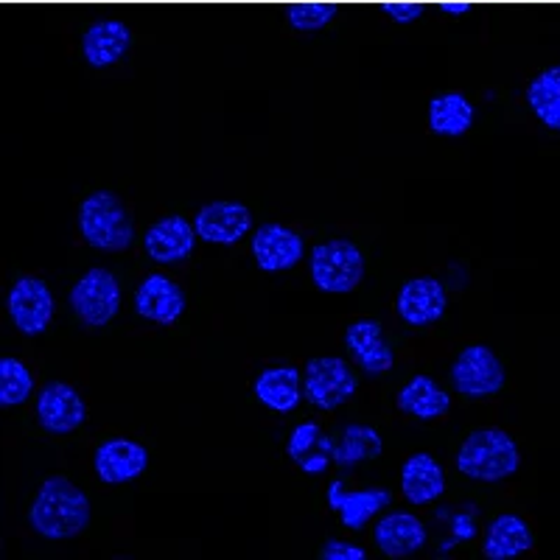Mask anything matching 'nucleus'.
<instances>
[{
    "instance_id": "f257e3e1",
    "label": "nucleus",
    "mask_w": 560,
    "mask_h": 560,
    "mask_svg": "<svg viewBox=\"0 0 560 560\" xmlns=\"http://www.w3.org/2000/svg\"><path fill=\"white\" fill-rule=\"evenodd\" d=\"M28 524L48 541H68L88 529L90 499L65 477H48L28 508Z\"/></svg>"
},
{
    "instance_id": "f03ea898",
    "label": "nucleus",
    "mask_w": 560,
    "mask_h": 560,
    "mask_svg": "<svg viewBox=\"0 0 560 560\" xmlns=\"http://www.w3.org/2000/svg\"><path fill=\"white\" fill-rule=\"evenodd\" d=\"M457 471L474 482H502L513 477L522 465L516 440L504 429H477L463 440L457 452Z\"/></svg>"
},
{
    "instance_id": "7ed1b4c3",
    "label": "nucleus",
    "mask_w": 560,
    "mask_h": 560,
    "mask_svg": "<svg viewBox=\"0 0 560 560\" xmlns=\"http://www.w3.org/2000/svg\"><path fill=\"white\" fill-rule=\"evenodd\" d=\"M79 233L90 247L121 253L135 242V224L127 205L115 191H93L79 205Z\"/></svg>"
},
{
    "instance_id": "20e7f679",
    "label": "nucleus",
    "mask_w": 560,
    "mask_h": 560,
    "mask_svg": "<svg viewBox=\"0 0 560 560\" xmlns=\"http://www.w3.org/2000/svg\"><path fill=\"white\" fill-rule=\"evenodd\" d=\"M308 272L319 292L348 294L364 280V255L348 238H331L312 249Z\"/></svg>"
},
{
    "instance_id": "39448f33",
    "label": "nucleus",
    "mask_w": 560,
    "mask_h": 560,
    "mask_svg": "<svg viewBox=\"0 0 560 560\" xmlns=\"http://www.w3.org/2000/svg\"><path fill=\"white\" fill-rule=\"evenodd\" d=\"M121 283L109 269L93 267L73 283L68 303L79 319L90 328H104L121 312Z\"/></svg>"
},
{
    "instance_id": "423d86ee",
    "label": "nucleus",
    "mask_w": 560,
    "mask_h": 560,
    "mask_svg": "<svg viewBox=\"0 0 560 560\" xmlns=\"http://www.w3.org/2000/svg\"><path fill=\"white\" fill-rule=\"evenodd\" d=\"M508 382L502 359L488 345H468L459 350L452 364V384L465 398H488L497 395Z\"/></svg>"
},
{
    "instance_id": "0eeeda50",
    "label": "nucleus",
    "mask_w": 560,
    "mask_h": 560,
    "mask_svg": "<svg viewBox=\"0 0 560 560\" xmlns=\"http://www.w3.org/2000/svg\"><path fill=\"white\" fill-rule=\"evenodd\" d=\"M357 393V376L345 359L314 357L303 370V395L317 409H337Z\"/></svg>"
},
{
    "instance_id": "6e6552de",
    "label": "nucleus",
    "mask_w": 560,
    "mask_h": 560,
    "mask_svg": "<svg viewBox=\"0 0 560 560\" xmlns=\"http://www.w3.org/2000/svg\"><path fill=\"white\" fill-rule=\"evenodd\" d=\"M9 317H12L14 328L26 337H39L45 334V328L51 325L54 319V292L48 289V283L34 275H23L12 283L7 298Z\"/></svg>"
},
{
    "instance_id": "1a4fd4ad",
    "label": "nucleus",
    "mask_w": 560,
    "mask_h": 560,
    "mask_svg": "<svg viewBox=\"0 0 560 560\" xmlns=\"http://www.w3.org/2000/svg\"><path fill=\"white\" fill-rule=\"evenodd\" d=\"M194 228L197 236L208 244H238L244 236H249L253 230V213L247 205L236 202V199H217L197 210L194 217Z\"/></svg>"
},
{
    "instance_id": "9d476101",
    "label": "nucleus",
    "mask_w": 560,
    "mask_h": 560,
    "mask_svg": "<svg viewBox=\"0 0 560 560\" xmlns=\"http://www.w3.org/2000/svg\"><path fill=\"white\" fill-rule=\"evenodd\" d=\"M249 244H253L255 264L264 272H287V269L298 267L303 261V255H306L303 236H298L292 228L278 222L261 224L249 236Z\"/></svg>"
},
{
    "instance_id": "9b49d317",
    "label": "nucleus",
    "mask_w": 560,
    "mask_h": 560,
    "mask_svg": "<svg viewBox=\"0 0 560 560\" xmlns=\"http://www.w3.org/2000/svg\"><path fill=\"white\" fill-rule=\"evenodd\" d=\"M448 308V294L446 287L438 278H412L407 280L395 300V312L412 328H427L443 319Z\"/></svg>"
},
{
    "instance_id": "f8f14e48",
    "label": "nucleus",
    "mask_w": 560,
    "mask_h": 560,
    "mask_svg": "<svg viewBox=\"0 0 560 560\" xmlns=\"http://www.w3.org/2000/svg\"><path fill=\"white\" fill-rule=\"evenodd\" d=\"M84 418H88V407H84L77 387L65 382H51L37 393V423L48 434L77 432Z\"/></svg>"
},
{
    "instance_id": "ddd939ff",
    "label": "nucleus",
    "mask_w": 560,
    "mask_h": 560,
    "mask_svg": "<svg viewBox=\"0 0 560 560\" xmlns=\"http://www.w3.org/2000/svg\"><path fill=\"white\" fill-rule=\"evenodd\" d=\"M93 468L104 485L135 482L149 468V452L138 440L109 438L96 448Z\"/></svg>"
},
{
    "instance_id": "4468645a",
    "label": "nucleus",
    "mask_w": 560,
    "mask_h": 560,
    "mask_svg": "<svg viewBox=\"0 0 560 560\" xmlns=\"http://www.w3.org/2000/svg\"><path fill=\"white\" fill-rule=\"evenodd\" d=\"M199 236L194 222H188L179 213H168V217L158 219L143 236V247L147 255L158 264H177L194 253Z\"/></svg>"
},
{
    "instance_id": "2eb2a0df",
    "label": "nucleus",
    "mask_w": 560,
    "mask_h": 560,
    "mask_svg": "<svg viewBox=\"0 0 560 560\" xmlns=\"http://www.w3.org/2000/svg\"><path fill=\"white\" fill-rule=\"evenodd\" d=\"M345 345L350 350V359L368 373V376H384L387 370H393L395 353L389 348L384 328L376 319H357L348 325L345 331Z\"/></svg>"
},
{
    "instance_id": "dca6fc26",
    "label": "nucleus",
    "mask_w": 560,
    "mask_h": 560,
    "mask_svg": "<svg viewBox=\"0 0 560 560\" xmlns=\"http://www.w3.org/2000/svg\"><path fill=\"white\" fill-rule=\"evenodd\" d=\"M135 312L154 325H174L185 314V292L166 275H149L135 292Z\"/></svg>"
},
{
    "instance_id": "f3484780",
    "label": "nucleus",
    "mask_w": 560,
    "mask_h": 560,
    "mask_svg": "<svg viewBox=\"0 0 560 560\" xmlns=\"http://www.w3.org/2000/svg\"><path fill=\"white\" fill-rule=\"evenodd\" d=\"M373 538L387 558H409V555L427 547V527L415 513L393 510L376 524Z\"/></svg>"
},
{
    "instance_id": "a211bd4d",
    "label": "nucleus",
    "mask_w": 560,
    "mask_h": 560,
    "mask_svg": "<svg viewBox=\"0 0 560 560\" xmlns=\"http://www.w3.org/2000/svg\"><path fill=\"white\" fill-rule=\"evenodd\" d=\"M387 504H393V493L387 488L345 490L339 479L328 488V508L337 510L342 524L350 529H364V524L378 516Z\"/></svg>"
},
{
    "instance_id": "6ab92c4d",
    "label": "nucleus",
    "mask_w": 560,
    "mask_h": 560,
    "mask_svg": "<svg viewBox=\"0 0 560 560\" xmlns=\"http://www.w3.org/2000/svg\"><path fill=\"white\" fill-rule=\"evenodd\" d=\"M132 48V32L121 20H98L82 34V57L93 68L121 62Z\"/></svg>"
},
{
    "instance_id": "aec40b11",
    "label": "nucleus",
    "mask_w": 560,
    "mask_h": 560,
    "mask_svg": "<svg viewBox=\"0 0 560 560\" xmlns=\"http://www.w3.org/2000/svg\"><path fill=\"white\" fill-rule=\"evenodd\" d=\"M401 493L409 504H432L446 493L443 465L427 452L407 457L401 465Z\"/></svg>"
},
{
    "instance_id": "412c9836",
    "label": "nucleus",
    "mask_w": 560,
    "mask_h": 560,
    "mask_svg": "<svg viewBox=\"0 0 560 560\" xmlns=\"http://www.w3.org/2000/svg\"><path fill=\"white\" fill-rule=\"evenodd\" d=\"M255 398L272 412H294L300 401L306 398L303 395V373L298 368H267L258 373L253 384Z\"/></svg>"
},
{
    "instance_id": "4be33fe9",
    "label": "nucleus",
    "mask_w": 560,
    "mask_h": 560,
    "mask_svg": "<svg viewBox=\"0 0 560 560\" xmlns=\"http://www.w3.org/2000/svg\"><path fill=\"white\" fill-rule=\"evenodd\" d=\"M535 547L533 529L516 513H502L488 524L482 538V555L488 560H513Z\"/></svg>"
},
{
    "instance_id": "5701e85b",
    "label": "nucleus",
    "mask_w": 560,
    "mask_h": 560,
    "mask_svg": "<svg viewBox=\"0 0 560 560\" xmlns=\"http://www.w3.org/2000/svg\"><path fill=\"white\" fill-rule=\"evenodd\" d=\"M404 415L418 420H438L452 409V395L440 387L432 376H412L395 398Z\"/></svg>"
},
{
    "instance_id": "b1692460",
    "label": "nucleus",
    "mask_w": 560,
    "mask_h": 560,
    "mask_svg": "<svg viewBox=\"0 0 560 560\" xmlns=\"http://www.w3.org/2000/svg\"><path fill=\"white\" fill-rule=\"evenodd\" d=\"M429 129L440 138H459L477 121V107L468 102V96L452 90V93H440L429 102L427 109Z\"/></svg>"
},
{
    "instance_id": "393cba45",
    "label": "nucleus",
    "mask_w": 560,
    "mask_h": 560,
    "mask_svg": "<svg viewBox=\"0 0 560 560\" xmlns=\"http://www.w3.org/2000/svg\"><path fill=\"white\" fill-rule=\"evenodd\" d=\"M527 104L544 127L560 132V65L541 70L527 84Z\"/></svg>"
},
{
    "instance_id": "a878e982",
    "label": "nucleus",
    "mask_w": 560,
    "mask_h": 560,
    "mask_svg": "<svg viewBox=\"0 0 560 560\" xmlns=\"http://www.w3.org/2000/svg\"><path fill=\"white\" fill-rule=\"evenodd\" d=\"M382 452L384 443L382 434H378L376 429L364 427V423H350L342 432V440L334 446L331 457L339 468H353V465H359L362 459L382 457Z\"/></svg>"
},
{
    "instance_id": "bb28decb",
    "label": "nucleus",
    "mask_w": 560,
    "mask_h": 560,
    "mask_svg": "<svg viewBox=\"0 0 560 560\" xmlns=\"http://www.w3.org/2000/svg\"><path fill=\"white\" fill-rule=\"evenodd\" d=\"M34 395V373L14 357L0 359V407H20Z\"/></svg>"
},
{
    "instance_id": "cd10ccee",
    "label": "nucleus",
    "mask_w": 560,
    "mask_h": 560,
    "mask_svg": "<svg viewBox=\"0 0 560 560\" xmlns=\"http://www.w3.org/2000/svg\"><path fill=\"white\" fill-rule=\"evenodd\" d=\"M339 9L334 3H325V0H300V3H289L287 7V20L289 26L298 28V32H319L337 18Z\"/></svg>"
},
{
    "instance_id": "c85d7f7f",
    "label": "nucleus",
    "mask_w": 560,
    "mask_h": 560,
    "mask_svg": "<svg viewBox=\"0 0 560 560\" xmlns=\"http://www.w3.org/2000/svg\"><path fill=\"white\" fill-rule=\"evenodd\" d=\"M319 438H323V429H319L314 420H306V423H300V427L292 429V438H289L287 443V454L298 463V459H303L314 446H317Z\"/></svg>"
},
{
    "instance_id": "c756f323",
    "label": "nucleus",
    "mask_w": 560,
    "mask_h": 560,
    "mask_svg": "<svg viewBox=\"0 0 560 560\" xmlns=\"http://www.w3.org/2000/svg\"><path fill=\"white\" fill-rule=\"evenodd\" d=\"M319 558L323 560H364L368 552L357 544L339 541V538H331V541H325L323 549H319Z\"/></svg>"
},
{
    "instance_id": "7c9ffc66",
    "label": "nucleus",
    "mask_w": 560,
    "mask_h": 560,
    "mask_svg": "<svg viewBox=\"0 0 560 560\" xmlns=\"http://www.w3.org/2000/svg\"><path fill=\"white\" fill-rule=\"evenodd\" d=\"M382 9L395 23H415L423 14V7L415 0H387V3H382Z\"/></svg>"
},
{
    "instance_id": "2f4dec72",
    "label": "nucleus",
    "mask_w": 560,
    "mask_h": 560,
    "mask_svg": "<svg viewBox=\"0 0 560 560\" xmlns=\"http://www.w3.org/2000/svg\"><path fill=\"white\" fill-rule=\"evenodd\" d=\"M331 454L328 452H323V448H319L317 454L314 452H308L306 457L303 459H298V468L303 474H312V477H317V474H325V468H328V465H331Z\"/></svg>"
},
{
    "instance_id": "473e14b6",
    "label": "nucleus",
    "mask_w": 560,
    "mask_h": 560,
    "mask_svg": "<svg viewBox=\"0 0 560 560\" xmlns=\"http://www.w3.org/2000/svg\"><path fill=\"white\" fill-rule=\"evenodd\" d=\"M440 9L457 18V14L468 12V9H471V3H468V0H440Z\"/></svg>"
}]
</instances>
